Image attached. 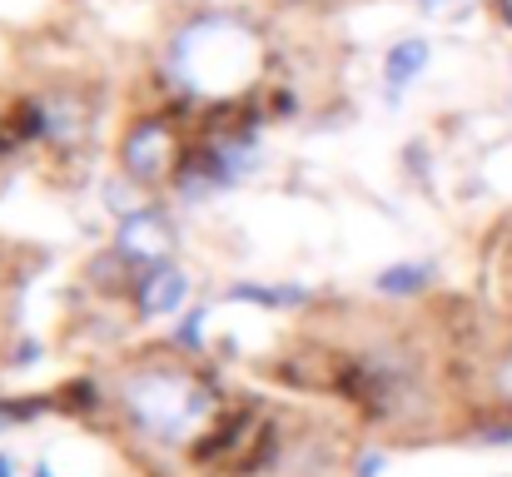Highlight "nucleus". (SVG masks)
I'll list each match as a JSON object with an SVG mask.
<instances>
[{"mask_svg":"<svg viewBox=\"0 0 512 477\" xmlns=\"http://www.w3.org/2000/svg\"><path fill=\"white\" fill-rule=\"evenodd\" d=\"M125 418L155 443H189L214 423V393L184 368H140L120 383Z\"/></svg>","mask_w":512,"mask_h":477,"instance_id":"nucleus-1","label":"nucleus"},{"mask_svg":"<svg viewBox=\"0 0 512 477\" xmlns=\"http://www.w3.org/2000/svg\"><path fill=\"white\" fill-rule=\"evenodd\" d=\"M170 65L179 75V85L199 90V95H224V90H239L254 65H259V45L254 35L229 20V15H204L194 25H184L174 35Z\"/></svg>","mask_w":512,"mask_h":477,"instance_id":"nucleus-2","label":"nucleus"},{"mask_svg":"<svg viewBox=\"0 0 512 477\" xmlns=\"http://www.w3.org/2000/svg\"><path fill=\"white\" fill-rule=\"evenodd\" d=\"M115 249H120V259L135 264L140 274H145V269H160V264H170V254H174V229L155 209H135V214L120 219Z\"/></svg>","mask_w":512,"mask_h":477,"instance_id":"nucleus-3","label":"nucleus"},{"mask_svg":"<svg viewBox=\"0 0 512 477\" xmlns=\"http://www.w3.org/2000/svg\"><path fill=\"white\" fill-rule=\"evenodd\" d=\"M174 164V135L160 120H140L125 145H120V169L130 184H160Z\"/></svg>","mask_w":512,"mask_h":477,"instance_id":"nucleus-4","label":"nucleus"},{"mask_svg":"<svg viewBox=\"0 0 512 477\" xmlns=\"http://www.w3.org/2000/svg\"><path fill=\"white\" fill-rule=\"evenodd\" d=\"M184 304H189V274L179 264H160L140 274V314L174 318Z\"/></svg>","mask_w":512,"mask_h":477,"instance_id":"nucleus-5","label":"nucleus"},{"mask_svg":"<svg viewBox=\"0 0 512 477\" xmlns=\"http://www.w3.org/2000/svg\"><path fill=\"white\" fill-rule=\"evenodd\" d=\"M428 60H433V45H428L423 35L398 40V45L388 50V60H383V80H388V90H408V85L428 70Z\"/></svg>","mask_w":512,"mask_h":477,"instance_id":"nucleus-6","label":"nucleus"},{"mask_svg":"<svg viewBox=\"0 0 512 477\" xmlns=\"http://www.w3.org/2000/svg\"><path fill=\"white\" fill-rule=\"evenodd\" d=\"M473 5H478V0H418V10L433 15V20H463Z\"/></svg>","mask_w":512,"mask_h":477,"instance_id":"nucleus-7","label":"nucleus"},{"mask_svg":"<svg viewBox=\"0 0 512 477\" xmlns=\"http://www.w3.org/2000/svg\"><path fill=\"white\" fill-rule=\"evenodd\" d=\"M498 388L512 398V358H503V368H498Z\"/></svg>","mask_w":512,"mask_h":477,"instance_id":"nucleus-8","label":"nucleus"},{"mask_svg":"<svg viewBox=\"0 0 512 477\" xmlns=\"http://www.w3.org/2000/svg\"><path fill=\"white\" fill-rule=\"evenodd\" d=\"M15 473V463H10V458H0V477H10Z\"/></svg>","mask_w":512,"mask_h":477,"instance_id":"nucleus-9","label":"nucleus"},{"mask_svg":"<svg viewBox=\"0 0 512 477\" xmlns=\"http://www.w3.org/2000/svg\"><path fill=\"white\" fill-rule=\"evenodd\" d=\"M498 5H503V20L512 25V0H498Z\"/></svg>","mask_w":512,"mask_h":477,"instance_id":"nucleus-10","label":"nucleus"}]
</instances>
